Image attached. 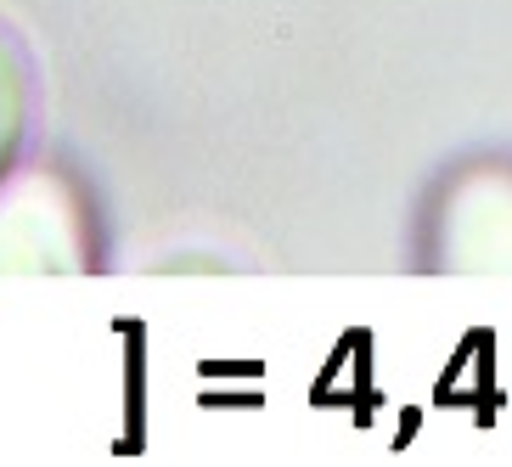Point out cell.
<instances>
[{"label":"cell","instance_id":"6da1fadb","mask_svg":"<svg viewBox=\"0 0 512 467\" xmlns=\"http://www.w3.org/2000/svg\"><path fill=\"white\" fill-rule=\"evenodd\" d=\"M34 124V62L6 23H0V181L17 164Z\"/></svg>","mask_w":512,"mask_h":467}]
</instances>
